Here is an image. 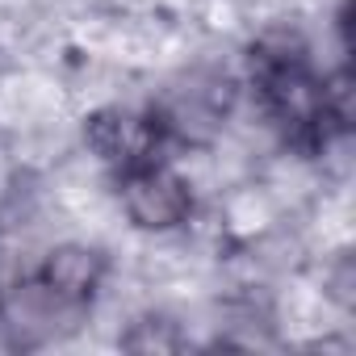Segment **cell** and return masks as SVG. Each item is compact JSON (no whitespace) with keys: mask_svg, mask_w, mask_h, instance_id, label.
<instances>
[{"mask_svg":"<svg viewBox=\"0 0 356 356\" xmlns=\"http://www.w3.org/2000/svg\"><path fill=\"white\" fill-rule=\"evenodd\" d=\"M252 76H256V92L264 101V113L277 122V130L293 147L314 151L331 138V126H343L335 92L327 88V80H318V72L310 67L302 47H289V42L256 47Z\"/></svg>","mask_w":356,"mask_h":356,"instance_id":"cell-1","label":"cell"},{"mask_svg":"<svg viewBox=\"0 0 356 356\" xmlns=\"http://www.w3.org/2000/svg\"><path fill=\"white\" fill-rule=\"evenodd\" d=\"M118 193H122V206H126L130 222L143 227V231H168L176 222H185L189 210H193L189 185L172 168H163V159L118 172Z\"/></svg>","mask_w":356,"mask_h":356,"instance_id":"cell-2","label":"cell"},{"mask_svg":"<svg viewBox=\"0 0 356 356\" xmlns=\"http://www.w3.org/2000/svg\"><path fill=\"white\" fill-rule=\"evenodd\" d=\"M88 143L113 172H130L159 159L163 130L155 118H143L130 109H105L88 122Z\"/></svg>","mask_w":356,"mask_h":356,"instance_id":"cell-3","label":"cell"}]
</instances>
